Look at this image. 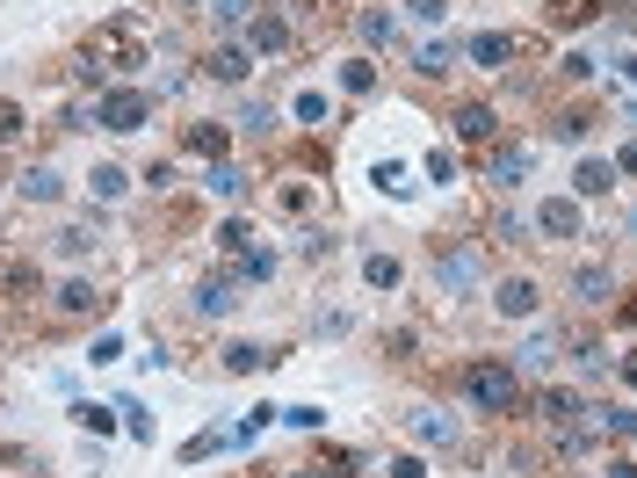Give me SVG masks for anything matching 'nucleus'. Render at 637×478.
I'll return each mask as SVG.
<instances>
[{
	"mask_svg": "<svg viewBox=\"0 0 637 478\" xmlns=\"http://www.w3.org/2000/svg\"><path fill=\"white\" fill-rule=\"evenodd\" d=\"M616 189V160H580V174H572V196H609Z\"/></svg>",
	"mask_w": 637,
	"mask_h": 478,
	"instance_id": "obj_20",
	"label": "nucleus"
},
{
	"mask_svg": "<svg viewBox=\"0 0 637 478\" xmlns=\"http://www.w3.org/2000/svg\"><path fill=\"white\" fill-rule=\"evenodd\" d=\"M225 442H232L225 428H203V435H189V442H181V464H203V457H218Z\"/></svg>",
	"mask_w": 637,
	"mask_h": 478,
	"instance_id": "obj_28",
	"label": "nucleus"
},
{
	"mask_svg": "<svg viewBox=\"0 0 637 478\" xmlns=\"http://www.w3.org/2000/svg\"><path fill=\"white\" fill-rule=\"evenodd\" d=\"M326 116H333V102L319 95V87H305V95H297V124H312V131H319Z\"/></svg>",
	"mask_w": 637,
	"mask_h": 478,
	"instance_id": "obj_36",
	"label": "nucleus"
},
{
	"mask_svg": "<svg viewBox=\"0 0 637 478\" xmlns=\"http://www.w3.org/2000/svg\"><path fill=\"white\" fill-rule=\"evenodd\" d=\"M268 363H276V348H254V341H232V348H225V370H232V377H254V370H268Z\"/></svg>",
	"mask_w": 637,
	"mask_h": 478,
	"instance_id": "obj_21",
	"label": "nucleus"
},
{
	"mask_svg": "<svg viewBox=\"0 0 637 478\" xmlns=\"http://www.w3.org/2000/svg\"><path fill=\"white\" fill-rule=\"evenodd\" d=\"M572 363L580 370H609V341L601 334H572Z\"/></svg>",
	"mask_w": 637,
	"mask_h": 478,
	"instance_id": "obj_27",
	"label": "nucleus"
},
{
	"mask_svg": "<svg viewBox=\"0 0 637 478\" xmlns=\"http://www.w3.org/2000/svg\"><path fill=\"white\" fill-rule=\"evenodd\" d=\"M203 189L218 196V203H247V174H239L232 160H210V174H203Z\"/></svg>",
	"mask_w": 637,
	"mask_h": 478,
	"instance_id": "obj_19",
	"label": "nucleus"
},
{
	"mask_svg": "<svg viewBox=\"0 0 637 478\" xmlns=\"http://www.w3.org/2000/svg\"><path fill=\"white\" fill-rule=\"evenodd\" d=\"M406 8H413L420 22H442V15H449V0H406Z\"/></svg>",
	"mask_w": 637,
	"mask_h": 478,
	"instance_id": "obj_50",
	"label": "nucleus"
},
{
	"mask_svg": "<svg viewBox=\"0 0 637 478\" xmlns=\"http://www.w3.org/2000/svg\"><path fill=\"white\" fill-rule=\"evenodd\" d=\"M268 211H276V218H312L319 211V182H312V174H283V182L268 189Z\"/></svg>",
	"mask_w": 637,
	"mask_h": 478,
	"instance_id": "obj_5",
	"label": "nucleus"
},
{
	"mask_svg": "<svg viewBox=\"0 0 637 478\" xmlns=\"http://www.w3.org/2000/svg\"><path fill=\"white\" fill-rule=\"evenodd\" d=\"M355 29H362V44H377V51L391 44V15H377V8H370V15H362Z\"/></svg>",
	"mask_w": 637,
	"mask_h": 478,
	"instance_id": "obj_42",
	"label": "nucleus"
},
{
	"mask_svg": "<svg viewBox=\"0 0 637 478\" xmlns=\"http://www.w3.org/2000/svg\"><path fill=\"white\" fill-rule=\"evenodd\" d=\"M449 174H457V160H449V153H428V182H435V189L449 182Z\"/></svg>",
	"mask_w": 637,
	"mask_h": 478,
	"instance_id": "obj_49",
	"label": "nucleus"
},
{
	"mask_svg": "<svg viewBox=\"0 0 637 478\" xmlns=\"http://www.w3.org/2000/svg\"><path fill=\"white\" fill-rule=\"evenodd\" d=\"M370 182H377V189H384V196H406V189H413V182H406V167H399V160H377V167H370Z\"/></svg>",
	"mask_w": 637,
	"mask_h": 478,
	"instance_id": "obj_37",
	"label": "nucleus"
},
{
	"mask_svg": "<svg viewBox=\"0 0 637 478\" xmlns=\"http://www.w3.org/2000/svg\"><path fill=\"white\" fill-rule=\"evenodd\" d=\"M73 421H80L87 435H116V406H95V399H80V406H73Z\"/></svg>",
	"mask_w": 637,
	"mask_h": 478,
	"instance_id": "obj_30",
	"label": "nucleus"
},
{
	"mask_svg": "<svg viewBox=\"0 0 637 478\" xmlns=\"http://www.w3.org/2000/svg\"><path fill=\"white\" fill-rule=\"evenodd\" d=\"M616 326H637V290H630L623 305H616Z\"/></svg>",
	"mask_w": 637,
	"mask_h": 478,
	"instance_id": "obj_51",
	"label": "nucleus"
},
{
	"mask_svg": "<svg viewBox=\"0 0 637 478\" xmlns=\"http://www.w3.org/2000/svg\"><path fill=\"white\" fill-rule=\"evenodd\" d=\"M297 247H305V254H312V261H326V254H333V232H319V225H312V232H305V239H297Z\"/></svg>",
	"mask_w": 637,
	"mask_h": 478,
	"instance_id": "obj_46",
	"label": "nucleus"
},
{
	"mask_svg": "<svg viewBox=\"0 0 637 478\" xmlns=\"http://www.w3.org/2000/svg\"><path fill=\"white\" fill-rule=\"evenodd\" d=\"M116 413H124V435H138V442H153V406H145V399H124V406H116Z\"/></svg>",
	"mask_w": 637,
	"mask_h": 478,
	"instance_id": "obj_34",
	"label": "nucleus"
},
{
	"mask_svg": "<svg viewBox=\"0 0 637 478\" xmlns=\"http://www.w3.org/2000/svg\"><path fill=\"white\" fill-rule=\"evenodd\" d=\"M536 421L543 428H572V421H580V399H572L565 384H543V392H536Z\"/></svg>",
	"mask_w": 637,
	"mask_h": 478,
	"instance_id": "obj_17",
	"label": "nucleus"
},
{
	"mask_svg": "<svg viewBox=\"0 0 637 478\" xmlns=\"http://www.w3.org/2000/svg\"><path fill=\"white\" fill-rule=\"evenodd\" d=\"M485 182L493 189H522L529 182V153L522 145H485Z\"/></svg>",
	"mask_w": 637,
	"mask_h": 478,
	"instance_id": "obj_9",
	"label": "nucleus"
},
{
	"mask_svg": "<svg viewBox=\"0 0 637 478\" xmlns=\"http://www.w3.org/2000/svg\"><path fill=\"white\" fill-rule=\"evenodd\" d=\"M276 276V254L268 247H239V283H268Z\"/></svg>",
	"mask_w": 637,
	"mask_h": 478,
	"instance_id": "obj_26",
	"label": "nucleus"
},
{
	"mask_svg": "<svg viewBox=\"0 0 637 478\" xmlns=\"http://www.w3.org/2000/svg\"><path fill=\"white\" fill-rule=\"evenodd\" d=\"M485 239H493V247H522V218H507V211H500V218H493V232H485Z\"/></svg>",
	"mask_w": 637,
	"mask_h": 478,
	"instance_id": "obj_44",
	"label": "nucleus"
},
{
	"mask_svg": "<svg viewBox=\"0 0 637 478\" xmlns=\"http://www.w3.org/2000/svg\"><path fill=\"white\" fill-rule=\"evenodd\" d=\"M15 189H22V203H58V196H66V174H58V167H22Z\"/></svg>",
	"mask_w": 637,
	"mask_h": 478,
	"instance_id": "obj_18",
	"label": "nucleus"
},
{
	"mask_svg": "<svg viewBox=\"0 0 637 478\" xmlns=\"http://www.w3.org/2000/svg\"><path fill=\"white\" fill-rule=\"evenodd\" d=\"M268 124H276V109H268V102H247V109H239V131H247V138H268Z\"/></svg>",
	"mask_w": 637,
	"mask_h": 478,
	"instance_id": "obj_39",
	"label": "nucleus"
},
{
	"mask_svg": "<svg viewBox=\"0 0 637 478\" xmlns=\"http://www.w3.org/2000/svg\"><path fill=\"white\" fill-rule=\"evenodd\" d=\"M594 8H601V0H551V22H558V29H587Z\"/></svg>",
	"mask_w": 637,
	"mask_h": 478,
	"instance_id": "obj_31",
	"label": "nucleus"
},
{
	"mask_svg": "<svg viewBox=\"0 0 637 478\" xmlns=\"http://www.w3.org/2000/svg\"><path fill=\"white\" fill-rule=\"evenodd\" d=\"M413 73H420V80H442V73H449V44H420Z\"/></svg>",
	"mask_w": 637,
	"mask_h": 478,
	"instance_id": "obj_35",
	"label": "nucleus"
},
{
	"mask_svg": "<svg viewBox=\"0 0 637 478\" xmlns=\"http://www.w3.org/2000/svg\"><path fill=\"white\" fill-rule=\"evenodd\" d=\"M210 247H218V254H239V247H247V218H225L218 232H210Z\"/></svg>",
	"mask_w": 637,
	"mask_h": 478,
	"instance_id": "obj_38",
	"label": "nucleus"
},
{
	"mask_svg": "<svg viewBox=\"0 0 637 478\" xmlns=\"http://www.w3.org/2000/svg\"><path fill=\"white\" fill-rule=\"evenodd\" d=\"M283 478H326V471H319V464H290Z\"/></svg>",
	"mask_w": 637,
	"mask_h": 478,
	"instance_id": "obj_55",
	"label": "nucleus"
},
{
	"mask_svg": "<svg viewBox=\"0 0 637 478\" xmlns=\"http://www.w3.org/2000/svg\"><path fill=\"white\" fill-rule=\"evenodd\" d=\"M623 73H630V80H637V58H623Z\"/></svg>",
	"mask_w": 637,
	"mask_h": 478,
	"instance_id": "obj_56",
	"label": "nucleus"
},
{
	"mask_svg": "<svg viewBox=\"0 0 637 478\" xmlns=\"http://www.w3.org/2000/svg\"><path fill=\"white\" fill-rule=\"evenodd\" d=\"M449 124H457L464 145H493V138H500V116L485 109V102H457V116H449Z\"/></svg>",
	"mask_w": 637,
	"mask_h": 478,
	"instance_id": "obj_15",
	"label": "nucleus"
},
{
	"mask_svg": "<svg viewBox=\"0 0 637 478\" xmlns=\"http://www.w3.org/2000/svg\"><path fill=\"white\" fill-rule=\"evenodd\" d=\"M87 189H95L102 203H116V196L131 189V174H124V167H95V174H87Z\"/></svg>",
	"mask_w": 637,
	"mask_h": 478,
	"instance_id": "obj_32",
	"label": "nucleus"
},
{
	"mask_svg": "<svg viewBox=\"0 0 637 478\" xmlns=\"http://www.w3.org/2000/svg\"><path fill=\"white\" fill-rule=\"evenodd\" d=\"M247 66H254V51H247V44H218V51L203 58V73L218 80V87H239V80H247Z\"/></svg>",
	"mask_w": 637,
	"mask_h": 478,
	"instance_id": "obj_16",
	"label": "nucleus"
},
{
	"mask_svg": "<svg viewBox=\"0 0 637 478\" xmlns=\"http://www.w3.org/2000/svg\"><path fill=\"white\" fill-rule=\"evenodd\" d=\"M239 37H247L254 58H276V51H290V15H283V8H261L247 29H239Z\"/></svg>",
	"mask_w": 637,
	"mask_h": 478,
	"instance_id": "obj_7",
	"label": "nucleus"
},
{
	"mask_svg": "<svg viewBox=\"0 0 637 478\" xmlns=\"http://www.w3.org/2000/svg\"><path fill=\"white\" fill-rule=\"evenodd\" d=\"M435 283L464 297V290L478 283V247H449V254H435Z\"/></svg>",
	"mask_w": 637,
	"mask_h": 478,
	"instance_id": "obj_13",
	"label": "nucleus"
},
{
	"mask_svg": "<svg viewBox=\"0 0 637 478\" xmlns=\"http://www.w3.org/2000/svg\"><path fill=\"white\" fill-rule=\"evenodd\" d=\"M51 312H58V319H102V312H109V297L87 283V276H73V283H58V290H51Z\"/></svg>",
	"mask_w": 637,
	"mask_h": 478,
	"instance_id": "obj_6",
	"label": "nucleus"
},
{
	"mask_svg": "<svg viewBox=\"0 0 637 478\" xmlns=\"http://www.w3.org/2000/svg\"><path fill=\"white\" fill-rule=\"evenodd\" d=\"M464 399L478 413H514L522 406V384H514L507 363H464Z\"/></svg>",
	"mask_w": 637,
	"mask_h": 478,
	"instance_id": "obj_3",
	"label": "nucleus"
},
{
	"mask_svg": "<svg viewBox=\"0 0 637 478\" xmlns=\"http://www.w3.org/2000/svg\"><path fill=\"white\" fill-rule=\"evenodd\" d=\"M616 174H637V138H630L623 153H616Z\"/></svg>",
	"mask_w": 637,
	"mask_h": 478,
	"instance_id": "obj_52",
	"label": "nucleus"
},
{
	"mask_svg": "<svg viewBox=\"0 0 637 478\" xmlns=\"http://www.w3.org/2000/svg\"><path fill=\"white\" fill-rule=\"evenodd\" d=\"M536 232L543 239H580V196H551L536 211Z\"/></svg>",
	"mask_w": 637,
	"mask_h": 478,
	"instance_id": "obj_14",
	"label": "nucleus"
},
{
	"mask_svg": "<svg viewBox=\"0 0 637 478\" xmlns=\"http://www.w3.org/2000/svg\"><path fill=\"white\" fill-rule=\"evenodd\" d=\"M362 283H370V290H399V261H391V254H370V261H362Z\"/></svg>",
	"mask_w": 637,
	"mask_h": 478,
	"instance_id": "obj_33",
	"label": "nucleus"
},
{
	"mask_svg": "<svg viewBox=\"0 0 637 478\" xmlns=\"http://www.w3.org/2000/svg\"><path fill=\"white\" fill-rule=\"evenodd\" d=\"M587 131H594V109H580V102H572V109H558V116H551V138H558V145H580Z\"/></svg>",
	"mask_w": 637,
	"mask_h": 478,
	"instance_id": "obj_23",
	"label": "nucleus"
},
{
	"mask_svg": "<svg viewBox=\"0 0 637 478\" xmlns=\"http://www.w3.org/2000/svg\"><path fill=\"white\" fill-rule=\"evenodd\" d=\"M95 124H102V131H116V138L145 131V124H153V95H145V87H131V80H116V87H102Z\"/></svg>",
	"mask_w": 637,
	"mask_h": 478,
	"instance_id": "obj_2",
	"label": "nucleus"
},
{
	"mask_svg": "<svg viewBox=\"0 0 637 478\" xmlns=\"http://www.w3.org/2000/svg\"><path fill=\"white\" fill-rule=\"evenodd\" d=\"M536 305H543V290H536L529 276L493 283V312H500V319H536Z\"/></svg>",
	"mask_w": 637,
	"mask_h": 478,
	"instance_id": "obj_10",
	"label": "nucleus"
},
{
	"mask_svg": "<svg viewBox=\"0 0 637 478\" xmlns=\"http://www.w3.org/2000/svg\"><path fill=\"white\" fill-rule=\"evenodd\" d=\"M580 428H587V435H616V442H630V435H637V413H630V406H609V399H594V406H580Z\"/></svg>",
	"mask_w": 637,
	"mask_h": 478,
	"instance_id": "obj_11",
	"label": "nucleus"
},
{
	"mask_svg": "<svg viewBox=\"0 0 637 478\" xmlns=\"http://www.w3.org/2000/svg\"><path fill=\"white\" fill-rule=\"evenodd\" d=\"M58 254H95V225H66L58 232Z\"/></svg>",
	"mask_w": 637,
	"mask_h": 478,
	"instance_id": "obj_40",
	"label": "nucleus"
},
{
	"mask_svg": "<svg viewBox=\"0 0 637 478\" xmlns=\"http://www.w3.org/2000/svg\"><path fill=\"white\" fill-rule=\"evenodd\" d=\"M609 297H616V276H609L601 261L572 268V305H580V312H609Z\"/></svg>",
	"mask_w": 637,
	"mask_h": 478,
	"instance_id": "obj_8",
	"label": "nucleus"
},
{
	"mask_svg": "<svg viewBox=\"0 0 637 478\" xmlns=\"http://www.w3.org/2000/svg\"><path fill=\"white\" fill-rule=\"evenodd\" d=\"M601 478H637V464H630V457H616V464L601 471Z\"/></svg>",
	"mask_w": 637,
	"mask_h": 478,
	"instance_id": "obj_53",
	"label": "nucleus"
},
{
	"mask_svg": "<svg viewBox=\"0 0 637 478\" xmlns=\"http://www.w3.org/2000/svg\"><path fill=\"white\" fill-rule=\"evenodd\" d=\"M276 421H290V428H319V421H326V413H319V406H283V413H276Z\"/></svg>",
	"mask_w": 637,
	"mask_h": 478,
	"instance_id": "obj_45",
	"label": "nucleus"
},
{
	"mask_svg": "<svg viewBox=\"0 0 637 478\" xmlns=\"http://www.w3.org/2000/svg\"><path fill=\"white\" fill-rule=\"evenodd\" d=\"M341 87H348V95H370V87H377V66H362V58H355V66H341Z\"/></svg>",
	"mask_w": 637,
	"mask_h": 478,
	"instance_id": "obj_43",
	"label": "nucleus"
},
{
	"mask_svg": "<svg viewBox=\"0 0 637 478\" xmlns=\"http://www.w3.org/2000/svg\"><path fill=\"white\" fill-rule=\"evenodd\" d=\"M623 384H630V392H637V348L623 355Z\"/></svg>",
	"mask_w": 637,
	"mask_h": 478,
	"instance_id": "obj_54",
	"label": "nucleus"
},
{
	"mask_svg": "<svg viewBox=\"0 0 637 478\" xmlns=\"http://www.w3.org/2000/svg\"><path fill=\"white\" fill-rule=\"evenodd\" d=\"M529 51H536V37H507V29H478V37L464 44V58L485 66V73H500V66H514V58H529Z\"/></svg>",
	"mask_w": 637,
	"mask_h": 478,
	"instance_id": "obj_4",
	"label": "nucleus"
},
{
	"mask_svg": "<svg viewBox=\"0 0 637 478\" xmlns=\"http://www.w3.org/2000/svg\"><path fill=\"white\" fill-rule=\"evenodd\" d=\"M261 15V0H210V22H218V29H247Z\"/></svg>",
	"mask_w": 637,
	"mask_h": 478,
	"instance_id": "obj_25",
	"label": "nucleus"
},
{
	"mask_svg": "<svg viewBox=\"0 0 637 478\" xmlns=\"http://www.w3.org/2000/svg\"><path fill=\"white\" fill-rule=\"evenodd\" d=\"M145 51H153V29H145V15H109V22H95L80 37V66H116V73H131V66H145Z\"/></svg>",
	"mask_w": 637,
	"mask_h": 478,
	"instance_id": "obj_1",
	"label": "nucleus"
},
{
	"mask_svg": "<svg viewBox=\"0 0 637 478\" xmlns=\"http://www.w3.org/2000/svg\"><path fill=\"white\" fill-rule=\"evenodd\" d=\"M181 145H189L196 160H225V124H189V131H181Z\"/></svg>",
	"mask_w": 637,
	"mask_h": 478,
	"instance_id": "obj_24",
	"label": "nucleus"
},
{
	"mask_svg": "<svg viewBox=\"0 0 637 478\" xmlns=\"http://www.w3.org/2000/svg\"><path fill=\"white\" fill-rule=\"evenodd\" d=\"M116 355H124V341H116V334H102L95 348H87V363H116Z\"/></svg>",
	"mask_w": 637,
	"mask_h": 478,
	"instance_id": "obj_48",
	"label": "nucleus"
},
{
	"mask_svg": "<svg viewBox=\"0 0 637 478\" xmlns=\"http://www.w3.org/2000/svg\"><path fill=\"white\" fill-rule=\"evenodd\" d=\"M558 341H565L558 326H551V334H529V348H522V363H529V370H551V363H558Z\"/></svg>",
	"mask_w": 637,
	"mask_h": 478,
	"instance_id": "obj_29",
	"label": "nucleus"
},
{
	"mask_svg": "<svg viewBox=\"0 0 637 478\" xmlns=\"http://www.w3.org/2000/svg\"><path fill=\"white\" fill-rule=\"evenodd\" d=\"M232 305H239V290H232V276H203V283L189 290V312H196V319H225Z\"/></svg>",
	"mask_w": 637,
	"mask_h": 478,
	"instance_id": "obj_12",
	"label": "nucleus"
},
{
	"mask_svg": "<svg viewBox=\"0 0 637 478\" xmlns=\"http://www.w3.org/2000/svg\"><path fill=\"white\" fill-rule=\"evenodd\" d=\"M29 131V116H22V102H0V145H15Z\"/></svg>",
	"mask_w": 637,
	"mask_h": 478,
	"instance_id": "obj_41",
	"label": "nucleus"
},
{
	"mask_svg": "<svg viewBox=\"0 0 637 478\" xmlns=\"http://www.w3.org/2000/svg\"><path fill=\"white\" fill-rule=\"evenodd\" d=\"M384 471H391V478H428V464H420V457H413V450H406V457H391V464H384Z\"/></svg>",
	"mask_w": 637,
	"mask_h": 478,
	"instance_id": "obj_47",
	"label": "nucleus"
},
{
	"mask_svg": "<svg viewBox=\"0 0 637 478\" xmlns=\"http://www.w3.org/2000/svg\"><path fill=\"white\" fill-rule=\"evenodd\" d=\"M413 442H457V421H449L442 406H420L413 413Z\"/></svg>",
	"mask_w": 637,
	"mask_h": 478,
	"instance_id": "obj_22",
	"label": "nucleus"
}]
</instances>
